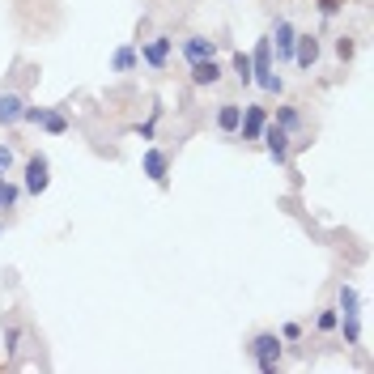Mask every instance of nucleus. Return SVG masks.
Instances as JSON below:
<instances>
[{"instance_id":"obj_2","label":"nucleus","mask_w":374,"mask_h":374,"mask_svg":"<svg viewBox=\"0 0 374 374\" xmlns=\"http://www.w3.org/2000/svg\"><path fill=\"white\" fill-rule=\"evenodd\" d=\"M251 357L260 362V370H277V362H281V340L272 336V332L256 336V340H251Z\"/></svg>"},{"instance_id":"obj_22","label":"nucleus","mask_w":374,"mask_h":374,"mask_svg":"<svg viewBox=\"0 0 374 374\" xmlns=\"http://www.w3.org/2000/svg\"><path fill=\"white\" fill-rule=\"evenodd\" d=\"M319 328L332 332V328H336V311H323V315H319Z\"/></svg>"},{"instance_id":"obj_8","label":"nucleus","mask_w":374,"mask_h":374,"mask_svg":"<svg viewBox=\"0 0 374 374\" xmlns=\"http://www.w3.org/2000/svg\"><path fill=\"white\" fill-rule=\"evenodd\" d=\"M21 111H26V103L17 94H0V123H17Z\"/></svg>"},{"instance_id":"obj_14","label":"nucleus","mask_w":374,"mask_h":374,"mask_svg":"<svg viewBox=\"0 0 374 374\" xmlns=\"http://www.w3.org/2000/svg\"><path fill=\"white\" fill-rule=\"evenodd\" d=\"M115 68L119 72H132L136 68V52H132V47H119V52H115Z\"/></svg>"},{"instance_id":"obj_23","label":"nucleus","mask_w":374,"mask_h":374,"mask_svg":"<svg viewBox=\"0 0 374 374\" xmlns=\"http://www.w3.org/2000/svg\"><path fill=\"white\" fill-rule=\"evenodd\" d=\"M336 56H340V60H349V56H353V43L340 39V43H336Z\"/></svg>"},{"instance_id":"obj_18","label":"nucleus","mask_w":374,"mask_h":374,"mask_svg":"<svg viewBox=\"0 0 374 374\" xmlns=\"http://www.w3.org/2000/svg\"><path fill=\"white\" fill-rule=\"evenodd\" d=\"M234 72H238L242 81H251V56H247V52H238V56H234Z\"/></svg>"},{"instance_id":"obj_19","label":"nucleus","mask_w":374,"mask_h":374,"mask_svg":"<svg viewBox=\"0 0 374 374\" xmlns=\"http://www.w3.org/2000/svg\"><path fill=\"white\" fill-rule=\"evenodd\" d=\"M13 200H17V187L0 179V209H13Z\"/></svg>"},{"instance_id":"obj_7","label":"nucleus","mask_w":374,"mask_h":374,"mask_svg":"<svg viewBox=\"0 0 374 374\" xmlns=\"http://www.w3.org/2000/svg\"><path fill=\"white\" fill-rule=\"evenodd\" d=\"M217 77H221V64H217L213 56H209V60H191V81H196V85H213Z\"/></svg>"},{"instance_id":"obj_20","label":"nucleus","mask_w":374,"mask_h":374,"mask_svg":"<svg viewBox=\"0 0 374 374\" xmlns=\"http://www.w3.org/2000/svg\"><path fill=\"white\" fill-rule=\"evenodd\" d=\"M277 123H281L285 132H289V128H298V111H293V107H281V111H277Z\"/></svg>"},{"instance_id":"obj_3","label":"nucleus","mask_w":374,"mask_h":374,"mask_svg":"<svg viewBox=\"0 0 374 374\" xmlns=\"http://www.w3.org/2000/svg\"><path fill=\"white\" fill-rule=\"evenodd\" d=\"M47 183H52V166H47L43 154H34V158L26 162V191L39 196V191H47Z\"/></svg>"},{"instance_id":"obj_1","label":"nucleus","mask_w":374,"mask_h":374,"mask_svg":"<svg viewBox=\"0 0 374 374\" xmlns=\"http://www.w3.org/2000/svg\"><path fill=\"white\" fill-rule=\"evenodd\" d=\"M251 81H256L260 90H268V94H281V77L272 72V43H268V39L256 43V56H251Z\"/></svg>"},{"instance_id":"obj_6","label":"nucleus","mask_w":374,"mask_h":374,"mask_svg":"<svg viewBox=\"0 0 374 374\" xmlns=\"http://www.w3.org/2000/svg\"><path fill=\"white\" fill-rule=\"evenodd\" d=\"M264 107H247V115L238 119V128H242V141H260V132H264Z\"/></svg>"},{"instance_id":"obj_12","label":"nucleus","mask_w":374,"mask_h":374,"mask_svg":"<svg viewBox=\"0 0 374 374\" xmlns=\"http://www.w3.org/2000/svg\"><path fill=\"white\" fill-rule=\"evenodd\" d=\"M166 56H170V39H166V34H162V39H154V43L145 47V60L154 64V68H162V64H166Z\"/></svg>"},{"instance_id":"obj_16","label":"nucleus","mask_w":374,"mask_h":374,"mask_svg":"<svg viewBox=\"0 0 374 374\" xmlns=\"http://www.w3.org/2000/svg\"><path fill=\"white\" fill-rule=\"evenodd\" d=\"M340 307H344V315H357V289L353 285H340Z\"/></svg>"},{"instance_id":"obj_15","label":"nucleus","mask_w":374,"mask_h":374,"mask_svg":"<svg viewBox=\"0 0 374 374\" xmlns=\"http://www.w3.org/2000/svg\"><path fill=\"white\" fill-rule=\"evenodd\" d=\"M340 323V319H336ZM340 328H344V340L349 344H357V336H362V323H357V315H344V323H340Z\"/></svg>"},{"instance_id":"obj_9","label":"nucleus","mask_w":374,"mask_h":374,"mask_svg":"<svg viewBox=\"0 0 374 374\" xmlns=\"http://www.w3.org/2000/svg\"><path fill=\"white\" fill-rule=\"evenodd\" d=\"M293 60L302 64V68H311V64L319 60V43H315L311 34H307V39H298V43H293Z\"/></svg>"},{"instance_id":"obj_5","label":"nucleus","mask_w":374,"mask_h":374,"mask_svg":"<svg viewBox=\"0 0 374 374\" xmlns=\"http://www.w3.org/2000/svg\"><path fill=\"white\" fill-rule=\"evenodd\" d=\"M260 141L268 145V154H272V162H285V149H289V136H285V128L281 123H264V132H260Z\"/></svg>"},{"instance_id":"obj_17","label":"nucleus","mask_w":374,"mask_h":374,"mask_svg":"<svg viewBox=\"0 0 374 374\" xmlns=\"http://www.w3.org/2000/svg\"><path fill=\"white\" fill-rule=\"evenodd\" d=\"M43 128H47V132H64V128H68V119H64L60 111H47V115H43Z\"/></svg>"},{"instance_id":"obj_21","label":"nucleus","mask_w":374,"mask_h":374,"mask_svg":"<svg viewBox=\"0 0 374 374\" xmlns=\"http://www.w3.org/2000/svg\"><path fill=\"white\" fill-rule=\"evenodd\" d=\"M9 166H13V149H9V145H0V179L9 174Z\"/></svg>"},{"instance_id":"obj_10","label":"nucleus","mask_w":374,"mask_h":374,"mask_svg":"<svg viewBox=\"0 0 374 374\" xmlns=\"http://www.w3.org/2000/svg\"><path fill=\"white\" fill-rule=\"evenodd\" d=\"M145 174H149L154 183H166V154L149 149V154H145Z\"/></svg>"},{"instance_id":"obj_13","label":"nucleus","mask_w":374,"mask_h":374,"mask_svg":"<svg viewBox=\"0 0 374 374\" xmlns=\"http://www.w3.org/2000/svg\"><path fill=\"white\" fill-rule=\"evenodd\" d=\"M238 119H242V107L226 103V107L217 111V128H221V132H238Z\"/></svg>"},{"instance_id":"obj_11","label":"nucleus","mask_w":374,"mask_h":374,"mask_svg":"<svg viewBox=\"0 0 374 374\" xmlns=\"http://www.w3.org/2000/svg\"><path fill=\"white\" fill-rule=\"evenodd\" d=\"M183 56H187V60H209V56H213V39H200V34L187 39V43H183Z\"/></svg>"},{"instance_id":"obj_4","label":"nucleus","mask_w":374,"mask_h":374,"mask_svg":"<svg viewBox=\"0 0 374 374\" xmlns=\"http://www.w3.org/2000/svg\"><path fill=\"white\" fill-rule=\"evenodd\" d=\"M268 43L277 47V56H281V60H293V43H298V30H293L289 21L281 17V21H277V30H272V39H268Z\"/></svg>"}]
</instances>
